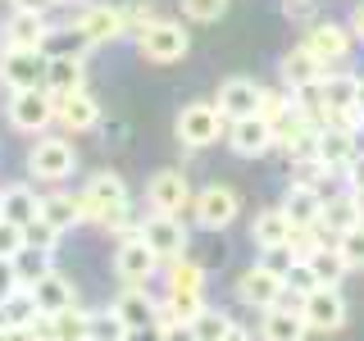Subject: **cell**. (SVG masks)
I'll return each mask as SVG.
<instances>
[{
  "label": "cell",
  "instance_id": "obj_1",
  "mask_svg": "<svg viewBox=\"0 0 364 341\" xmlns=\"http://www.w3.org/2000/svg\"><path fill=\"white\" fill-rule=\"evenodd\" d=\"M173 132H178V146L182 151H210L214 141L228 136V119L214 100H196V105H182L178 119H173Z\"/></svg>",
  "mask_w": 364,
  "mask_h": 341
},
{
  "label": "cell",
  "instance_id": "obj_2",
  "mask_svg": "<svg viewBox=\"0 0 364 341\" xmlns=\"http://www.w3.org/2000/svg\"><path fill=\"white\" fill-rule=\"evenodd\" d=\"M73 168H77V151H73L68 136L41 132L37 141H32V151H28V178L32 182H41V187H60V182L73 178Z\"/></svg>",
  "mask_w": 364,
  "mask_h": 341
},
{
  "label": "cell",
  "instance_id": "obj_3",
  "mask_svg": "<svg viewBox=\"0 0 364 341\" xmlns=\"http://www.w3.org/2000/svg\"><path fill=\"white\" fill-rule=\"evenodd\" d=\"M237 214H242V191L228 187V182H210V187H200L196 200H191V219H196V227H205V232L232 227Z\"/></svg>",
  "mask_w": 364,
  "mask_h": 341
},
{
  "label": "cell",
  "instance_id": "obj_4",
  "mask_svg": "<svg viewBox=\"0 0 364 341\" xmlns=\"http://www.w3.org/2000/svg\"><path fill=\"white\" fill-rule=\"evenodd\" d=\"M73 28L82 32L87 45H109L128 32V14H123L114 0H87V5H77Z\"/></svg>",
  "mask_w": 364,
  "mask_h": 341
},
{
  "label": "cell",
  "instance_id": "obj_5",
  "mask_svg": "<svg viewBox=\"0 0 364 341\" xmlns=\"http://www.w3.org/2000/svg\"><path fill=\"white\" fill-rule=\"evenodd\" d=\"M136 45H141V60H151V64H178L182 55L191 50V37H187L182 23L155 18V23H146V28L136 32Z\"/></svg>",
  "mask_w": 364,
  "mask_h": 341
},
{
  "label": "cell",
  "instance_id": "obj_6",
  "mask_svg": "<svg viewBox=\"0 0 364 341\" xmlns=\"http://www.w3.org/2000/svg\"><path fill=\"white\" fill-rule=\"evenodd\" d=\"M9 123L28 136L50 132L55 123V91L46 87H28V91H9Z\"/></svg>",
  "mask_w": 364,
  "mask_h": 341
},
{
  "label": "cell",
  "instance_id": "obj_7",
  "mask_svg": "<svg viewBox=\"0 0 364 341\" xmlns=\"http://www.w3.org/2000/svg\"><path fill=\"white\" fill-rule=\"evenodd\" d=\"M305 50L314 55L323 68H341L350 60V50H355V37H350V28L346 23H328V18H318V23H310L305 28Z\"/></svg>",
  "mask_w": 364,
  "mask_h": 341
},
{
  "label": "cell",
  "instance_id": "obj_8",
  "mask_svg": "<svg viewBox=\"0 0 364 341\" xmlns=\"http://www.w3.org/2000/svg\"><path fill=\"white\" fill-rule=\"evenodd\" d=\"M146 205L151 214H182L191 205V182L182 168H155L146 182Z\"/></svg>",
  "mask_w": 364,
  "mask_h": 341
},
{
  "label": "cell",
  "instance_id": "obj_9",
  "mask_svg": "<svg viewBox=\"0 0 364 341\" xmlns=\"http://www.w3.org/2000/svg\"><path fill=\"white\" fill-rule=\"evenodd\" d=\"M141 242L155 250L159 269H164L168 259L187 255V223H182L178 214H151V219L141 223Z\"/></svg>",
  "mask_w": 364,
  "mask_h": 341
},
{
  "label": "cell",
  "instance_id": "obj_10",
  "mask_svg": "<svg viewBox=\"0 0 364 341\" xmlns=\"http://www.w3.org/2000/svg\"><path fill=\"white\" fill-rule=\"evenodd\" d=\"M301 314L310 332H341L346 328V296H341V287H314L301 301Z\"/></svg>",
  "mask_w": 364,
  "mask_h": 341
},
{
  "label": "cell",
  "instance_id": "obj_11",
  "mask_svg": "<svg viewBox=\"0 0 364 341\" xmlns=\"http://www.w3.org/2000/svg\"><path fill=\"white\" fill-rule=\"evenodd\" d=\"M159 259L155 250L141 242V237H123L119 250H114V278L123 282V287H146V282L155 278Z\"/></svg>",
  "mask_w": 364,
  "mask_h": 341
},
{
  "label": "cell",
  "instance_id": "obj_12",
  "mask_svg": "<svg viewBox=\"0 0 364 341\" xmlns=\"http://www.w3.org/2000/svg\"><path fill=\"white\" fill-rule=\"evenodd\" d=\"M228 146H232V155L242 159H259L273 151V128L264 114H246V119H232L228 123Z\"/></svg>",
  "mask_w": 364,
  "mask_h": 341
},
{
  "label": "cell",
  "instance_id": "obj_13",
  "mask_svg": "<svg viewBox=\"0 0 364 341\" xmlns=\"http://www.w3.org/2000/svg\"><path fill=\"white\" fill-rule=\"evenodd\" d=\"M55 123H60L64 132H96V128H100V105H96V96H91L87 87L55 96Z\"/></svg>",
  "mask_w": 364,
  "mask_h": 341
},
{
  "label": "cell",
  "instance_id": "obj_14",
  "mask_svg": "<svg viewBox=\"0 0 364 341\" xmlns=\"http://www.w3.org/2000/svg\"><path fill=\"white\" fill-rule=\"evenodd\" d=\"M237 301L250 305V310H273L282 301V273H273L264 264H250L237 278Z\"/></svg>",
  "mask_w": 364,
  "mask_h": 341
},
{
  "label": "cell",
  "instance_id": "obj_15",
  "mask_svg": "<svg viewBox=\"0 0 364 341\" xmlns=\"http://www.w3.org/2000/svg\"><path fill=\"white\" fill-rule=\"evenodd\" d=\"M259 96H264V87L255 77H223L219 91H214V105L232 123V119H246V114H259Z\"/></svg>",
  "mask_w": 364,
  "mask_h": 341
},
{
  "label": "cell",
  "instance_id": "obj_16",
  "mask_svg": "<svg viewBox=\"0 0 364 341\" xmlns=\"http://www.w3.org/2000/svg\"><path fill=\"white\" fill-rule=\"evenodd\" d=\"M364 132V128H360ZM360 132H350V128H337V123H323L314 136V155L323 159L333 173H341V168L350 164V159L360 155Z\"/></svg>",
  "mask_w": 364,
  "mask_h": 341
},
{
  "label": "cell",
  "instance_id": "obj_17",
  "mask_svg": "<svg viewBox=\"0 0 364 341\" xmlns=\"http://www.w3.org/2000/svg\"><path fill=\"white\" fill-rule=\"evenodd\" d=\"M114 310H119V318L128 323V332H151V328L159 323V301L146 287H123L119 301H114Z\"/></svg>",
  "mask_w": 364,
  "mask_h": 341
},
{
  "label": "cell",
  "instance_id": "obj_18",
  "mask_svg": "<svg viewBox=\"0 0 364 341\" xmlns=\"http://www.w3.org/2000/svg\"><path fill=\"white\" fill-rule=\"evenodd\" d=\"M87 314L82 305H68L60 314H41L32 323V337L37 341H87Z\"/></svg>",
  "mask_w": 364,
  "mask_h": 341
},
{
  "label": "cell",
  "instance_id": "obj_19",
  "mask_svg": "<svg viewBox=\"0 0 364 341\" xmlns=\"http://www.w3.org/2000/svg\"><path fill=\"white\" fill-rule=\"evenodd\" d=\"M259 341H305L310 328H305V314L291 310V305H273V310H259Z\"/></svg>",
  "mask_w": 364,
  "mask_h": 341
},
{
  "label": "cell",
  "instance_id": "obj_20",
  "mask_svg": "<svg viewBox=\"0 0 364 341\" xmlns=\"http://www.w3.org/2000/svg\"><path fill=\"white\" fill-rule=\"evenodd\" d=\"M46 14H32V9H9V18H5V41L9 50H41V41H46Z\"/></svg>",
  "mask_w": 364,
  "mask_h": 341
},
{
  "label": "cell",
  "instance_id": "obj_21",
  "mask_svg": "<svg viewBox=\"0 0 364 341\" xmlns=\"http://www.w3.org/2000/svg\"><path fill=\"white\" fill-rule=\"evenodd\" d=\"M323 73H328V68L318 64L305 45H291V50L278 60V77H282V87H287V91H301V87L323 82Z\"/></svg>",
  "mask_w": 364,
  "mask_h": 341
},
{
  "label": "cell",
  "instance_id": "obj_22",
  "mask_svg": "<svg viewBox=\"0 0 364 341\" xmlns=\"http://www.w3.org/2000/svg\"><path fill=\"white\" fill-rule=\"evenodd\" d=\"M32 301H37V310L41 314H60V310H68V305H77V287L64 278L60 269H50V273H41L37 282H32Z\"/></svg>",
  "mask_w": 364,
  "mask_h": 341
},
{
  "label": "cell",
  "instance_id": "obj_23",
  "mask_svg": "<svg viewBox=\"0 0 364 341\" xmlns=\"http://www.w3.org/2000/svg\"><path fill=\"white\" fill-rule=\"evenodd\" d=\"M5 87L9 91L46 87V55L41 50H9L5 55Z\"/></svg>",
  "mask_w": 364,
  "mask_h": 341
},
{
  "label": "cell",
  "instance_id": "obj_24",
  "mask_svg": "<svg viewBox=\"0 0 364 341\" xmlns=\"http://www.w3.org/2000/svg\"><path fill=\"white\" fill-rule=\"evenodd\" d=\"M41 214V191H32L28 182H9V187H0V219L9 223H32Z\"/></svg>",
  "mask_w": 364,
  "mask_h": 341
},
{
  "label": "cell",
  "instance_id": "obj_25",
  "mask_svg": "<svg viewBox=\"0 0 364 341\" xmlns=\"http://www.w3.org/2000/svg\"><path fill=\"white\" fill-rule=\"evenodd\" d=\"M278 210L287 214V223H291V227H314V223H318V210H323V191H314V187H296V182H291Z\"/></svg>",
  "mask_w": 364,
  "mask_h": 341
},
{
  "label": "cell",
  "instance_id": "obj_26",
  "mask_svg": "<svg viewBox=\"0 0 364 341\" xmlns=\"http://www.w3.org/2000/svg\"><path fill=\"white\" fill-rule=\"evenodd\" d=\"M355 223H360L355 196H350V191H337V196L328 191V196H323V210H318V227H323V232L337 242V237L346 232V227H355Z\"/></svg>",
  "mask_w": 364,
  "mask_h": 341
},
{
  "label": "cell",
  "instance_id": "obj_27",
  "mask_svg": "<svg viewBox=\"0 0 364 341\" xmlns=\"http://www.w3.org/2000/svg\"><path fill=\"white\" fill-rule=\"evenodd\" d=\"M41 219L55 227V232H68V227L82 223V196L73 191H46L41 196Z\"/></svg>",
  "mask_w": 364,
  "mask_h": 341
},
{
  "label": "cell",
  "instance_id": "obj_28",
  "mask_svg": "<svg viewBox=\"0 0 364 341\" xmlns=\"http://www.w3.org/2000/svg\"><path fill=\"white\" fill-rule=\"evenodd\" d=\"M250 242H255L259 250H273V246H287L291 242V223L287 214L273 205V210H259L255 219H250Z\"/></svg>",
  "mask_w": 364,
  "mask_h": 341
},
{
  "label": "cell",
  "instance_id": "obj_29",
  "mask_svg": "<svg viewBox=\"0 0 364 341\" xmlns=\"http://www.w3.org/2000/svg\"><path fill=\"white\" fill-rule=\"evenodd\" d=\"M91 45L82 41V32L68 23V28H46V41H41V55L46 60H82Z\"/></svg>",
  "mask_w": 364,
  "mask_h": 341
},
{
  "label": "cell",
  "instance_id": "obj_30",
  "mask_svg": "<svg viewBox=\"0 0 364 341\" xmlns=\"http://www.w3.org/2000/svg\"><path fill=\"white\" fill-rule=\"evenodd\" d=\"M87 87V60H46V91L64 96V91Z\"/></svg>",
  "mask_w": 364,
  "mask_h": 341
},
{
  "label": "cell",
  "instance_id": "obj_31",
  "mask_svg": "<svg viewBox=\"0 0 364 341\" xmlns=\"http://www.w3.org/2000/svg\"><path fill=\"white\" fill-rule=\"evenodd\" d=\"M305 264L314 269V278H318V287H341V278H346V259L337 255V242H328V246H318L310 259H305Z\"/></svg>",
  "mask_w": 364,
  "mask_h": 341
},
{
  "label": "cell",
  "instance_id": "obj_32",
  "mask_svg": "<svg viewBox=\"0 0 364 341\" xmlns=\"http://www.w3.org/2000/svg\"><path fill=\"white\" fill-rule=\"evenodd\" d=\"M87 341H132V332H128V323L119 318V310L105 305V310L87 314Z\"/></svg>",
  "mask_w": 364,
  "mask_h": 341
},
{
  "label": "cell",
  "instance_id": "obj_33",
  "mask_svg": "<svg viewBox=\"0 0 364 341\" xmlns=\"http://www.w3.org/2000/svg\"><path fill=\"white\" fill-rule=\"evenodd\" d=\"M200 310H205V291H164V301H159V323H164V318L191 323Z\"/></svg>",
  "mask_w": 364,
  "mask_h": 341
},
{
  "label": "cell",
  "instance_id": "obj_34",
  "mask_svg": "<svg viewBox=\"0 0 364 341\" xmlns=\"http://www.w3.org/2000/svg\"><path fill=\"white\" fill-rule=\"evenodd\" d=\"M164 278H168V291H205V264H196V259H187V255L168 259Z\"/></svg>",
  "mask_w": 364,
  "mask_h": 341
},
{
  "label": "cell",
  "instance_id": "obj_35",
  "mask_svg": "<svg viewBox=\"0 0 364 341\" xmlns=\"http://www.w3.org/2000/svg\"><path fill=\"white\" fill-rule=\"evenodd\" d=\"M37 318H41V310H37V301H32L28 287H18L5 305H0V323H9V328H32Z\"/></svg>",
  "mask_w": 364,
  "mask_h": 341
},
{
  "label": "cell",
  "instance_id": "obj_36",
  "mask_svg": "<svg viewBox=\"0 0 364 341\" xmlns=\"http://www.w3.org/2000/svg\"><path fill=\"white\" fill-rule=\"evenodd\" d=\"M228 328H232V318H228L223 310H214V305H205V310L191 318V332H196V341H223Z\"/></svg>",
  "mask_w": 364,
  "mask_h": 341
},
{
  "label": "cell",
  "instance_id": "obj_37",
  "mask_svg": "<svg viewBox=\"0 0 364 341\" xmlns=\"http://www.w3.org/2000/svg\"><path fill=\"white\" fill-rule=\"evenodd\" d=\"M14 273H18V287H32L41 273H50V255H46V250L23 246L18 255H14Z\"/></svg>",
  "mask_w": 364,
  "mask_h": 341
},
{
  "label": "cell",
  "instance_id": "obj_38",
  "mask_svg": "<svg viewBox=\"0 0 364 341\" xmlns=\"http://www.w3.org/2000/svg\"><path fill=\"white\" fill-rule=\"evenodd\" d=\"M337 255L346 259V269H350V273H360V269H364V223L346 227V232L337 237Z\"/></svg>",
  "mask_w": 364,
  "mask_h": 341
},
{
  "label": "cell",
  "instance_id": "obj_39",
  "mask_svg": "<svg viewBox=\"0 0 364 341\" xmlns=\"http://www.w3.org/2000/svg\"><path fill=\"white\" fill-rule=\"evenodd\" d=\"M60 237H64V232H55V227L46 223L41 214H37L32 223H23V246H32V250H46V255H55V246H60Z\"/></svg>",
  "mask_w": 364,
  "mask_h": 341
},
{
  "label": "cell",
  "instance_id": "obj_40",
  "mask_svg": "<svg viewBox=\"0 0 364 341\" xmlns=\"http://www.w3.org/2000/svg\"><path fill=\"white\" fill-rule=\"evenodd\" d=\"M314 287H318L314 269L305 264V259H296V264L287 269V278H282V291H287V296H296V301H305V296H310Z\"/></svg>",
  "mask_w": 364,
  "mask_h": 341
},
{
  "label": "cell",
  "instance_id": "obj_41",
  "mask_svg": "<svg viewBox=\"0 0 364 341\" xmlns=\"http://www.w3.org/2000/svg\"><path fill=\"white\" fill-rule=\"evenodd\" d=\"M178 9L191 23H219L228 14V0H178Z\"/></svg>",
  "mask_w": 364,
  "mask_h": 341
},
{
  "label": "cell",
  "instance_id": "obj_42",
  "mask_svg": "<svg viewBox=\"0 0 364 341\" xmlns=\"http://www.w3.org/2000/svg\"><path fill=\"white\" fill-rule=\"evenodd\" d=\"M18 250H23V227L9 223V219H0V259H14Z\"/></svg>",
  "mask_w": 364,
  "mask_h": 341
},
{
  "label": "cell",
  "instance_id": "obj_43",
  "mask_svg": "<svg viewBox=\"0 0 364 341\" xmlns=\"http://www.w3.org/2000/svg\"><path fill=\"white\" fill-rule=\"evenodd\" d=\"M155 341H196V332H191V323L164 318V323H155Z\"/></svg>",
  "mask_w": 364,
  "mask_h": 341
},
{
  "label": "cell",
  "instance_id": "obj_44",
  "mask_svg": "<svg viewBox=\"0 0 364 341\" xmlns=\"http://www.w3.org/2000/svg\"><path fill=\"white\" fill-rule=\"evenodd\" d=\"M18 291V273H14V259H0V305Z\"/></svg>",
  "mask_w": 364,
  "mask_h": 341
},
{
  "label": "cell",
  "instance_id": "obj_45",
  "mask_svg": "<svg viewBox=\"0 0 364 341\" xmlns=\"http://www.w3.org/2000/svg\"><path fill=\"white\" fill-rule=\"evenodd\" d=\"M341 178H346V191H355V187H364V151L350 159L346 168H341Z\"/></svg>",
  "mask_w": 364,
  "mask_h": 341
},
{
  "label": "cell",
  "instance_id": "obj_46",
  "mask_svg": "<svg viewBox=\"0 0 364 341\" xmlns=\"http://www.w3.org/2000/svg\"><path fill=\"white\" fill-rule=\"evenodd\" d=\"M346 28H350V37H355V41L364 45V0H360L355 9H350V23H346Z\"/></svg>",
  "mask_w": 364,
  "mask_h": 341
},
{
  "label": "cell",
  "instance_id": "obj_47",
  "mask_svg": "<svg viewBox=\"0 0 364 341\" xmlns=\"http://www.w3.org/2000/svg\"><path fill=\"white\" fill-rule=\"evenodd\" d=\"M0 341H37V337H32V328H9V323H0Z\"/></svg>",
  "mask_w": 364,
  "mask_h": 341
},
{
  "label": "cell",
  "instance_id": "obj_48",
  "mask_svg": "<svg viewBox=\"0 0 364 341\" xmlns=\"http://www.w3.org/2000/svg\"><path fill=\"white\" fill-rule=\"evenodd\" d=\"M9 5H14V9H32V14H46L55 0H9Z\"/></svg>",
  "mask_w": 364,
  "mask_h": 341
},
{
  "label": "cell",
  "instance_id": "obj_49",
  "mask_svg": "<svg viewBox=\"0 0 364 341\" xmlns=\"http://www.w3.org/2000/svg\"><path fill=\"white\" fill-rule=\"evenodd\" d=\"M223 341H259V337L250 332V328H237V323H232V328H228V337H223Z\"/></svg>",
  "mask_w": 364,
  "mask_h": 341
},
{
  "label": "cell",
  "instance_id": "obj_50",
  "mask_svg": "<svg viewBox=\"0 0 364 341\" xmlns=\"http://www.w3.org/2000/svg\"><path fill=\"white\" fill-rule=\"evenodd\" d=\"M355 114L364 119V73H355Z\"/></svg>",
  "mask_w": 364,
  "mask_h": 341
},
{
  "label": "cell",
  "instance_id": "obj_51",
  "mask_svg": "<svg viewBox=\"0 0 364 341\" xmlns=\"http://www.w3.org/2000/svg\"><path fill=\"white\" fill-rule=\"evenodd\" d=\"M350 196H355V210H360V223H364V187H355Z\"/></svg>",
  "mask_w": 364,
  "mask_h": 341
},
{
  "label": "cell",
  "instance_id": "obj_52",
  "mask_svg": "<svg viewBox=\"0 0 364 341\" xmlns=\"http://www.w3.org/2000/svg\"><path fill=\"white\" fill-rule=\"evenodd\" d=\"M5 55H9V45L0 41V82H5Z\"/></svg>",
  "mask_w": 364,
  "mask_h": 341
},
{
  "label": "cell",
  "instance_id": "obj_53",
  "mask_svg": "<svg viewBox=\"0 0 364 341\" xmlns=\"http://www.w3.org/2000/svg\"><path fill=\"white\" fill-rule=\"evenodd\" d=\"M55 5H87V0H55Z\"/></svg>",
  "mask_w": 364,
  "mask_h": 341
},
{
  "label": "cell",
  "instance_id": "obj_54",
  "mask_svg": "<svg viewBox=\"0 0 364 341\" xmlns=\"http://www.w3.org/2000/svg\"><path fill=\"white\" fill-rule=\"evenodd\" d=\"M0 5H9V0H0Z\"/></svg>",
  "mask_w": 364,
  "mask_h": 341
}]
</instances>
